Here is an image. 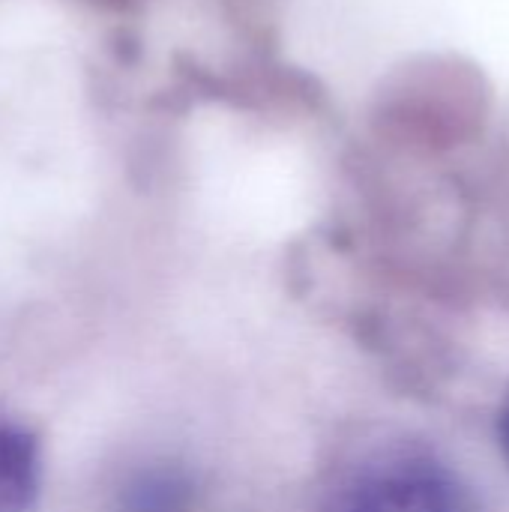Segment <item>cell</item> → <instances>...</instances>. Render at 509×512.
Wrapping results in <instances>:
<instances>
[{
  "mask_svg": "<svg viewBox=\"0 0 509 512\" xmlns=\"http://www.w3.org/2000/svg\"><path fill=\"white\" fill-rule=\"evenodd\" d=\"M330 512H480L471 489L444 462L393 453L366 465Z\"/></svg>",
  "mask_w": 509,
  "mask_h": 512,
  "instance_id": "1",
  "label": "cell"
},
{
  "mask_svg": "<svg viewBox=\"0 0 509 512\" xmlns=\"http://www.w3.org/2000/svg\"><path fill=\"white\" fill-rule=\"evenodd\" d=\"M39 447L36 441L0 420V512H27L39 495Z\"/></svg>",
  "mask_w": 509,
  "mask_h": 512,
  "instance_id": "2",
  "label": "cell"
},
{
  "mask_svg": "<svg viewBox=\"0 0 509 512\" xmlns=\"http://www.w3.org/2000/svg\"><path fill=\"white\" fill-rule=\"evenodd\" d=\"M195 483L180 468H150L120 495V512H192Z\"/></svg>",
  "mask_w": 509,
  "mask_h": 512,
  "instance_id": "3",
  "label": "cell"
},
{
  "mask_svg": "<svg viewBox=\"0 0 509 512\" xmlns=\"http://www.w3.org/2000/svg\"><path fill=\"white\" fill-rule=\"evenodd\" d=\"M498 435H501V447H504V456L509 459V402L501 414V426H498Z\"/></svg>",
  "mask_w": 509,
  "mask_h": 512,
  "instance_id": "4",
  "label": "cell"
}]
</instances>
